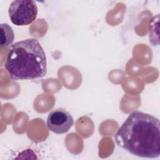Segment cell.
<instances>
[{
  "instance_id": "obj_1",
  "label": "cell",
  "mask_w": 160,
  "mask_h": 160,
  "mask_svg": "<svg viewBox=\"0 0 160 160\" xmlns=\"http://www.w3.org/2000/svg\"><path fill=\"white\" fill-rule=\"evenodd\" d=\"M116 143L141 158L160 155V122L156 117L139 111L131 112L114 136Z\"/></svg>"
},
{
  "instance_id": "obj_2",
  "label": "cell",
  "mask_w": 160,
  "mask_h": 160,
  "mask_svg": "<svg viewBox=\"0 0 160 160\" xmlns=\"http://www.w3.org/2000/svg\"><path fill=\"white\" fill-rule=\"evenodd\" d=\"M4 68L13 80L44 77L47 73L46 57L38 40L31 38L13 44L8 51Z\"/></svg>"
},
{
  "instance_id": "obj_3",
  "label": "cell",
  "mask_w": 160,
  "mask_h": 160,
  "mask_svg": "<svg viewBox=\"0 0 160 160\" xmlns=\"http://www.w3.org/2000/svg\"><path fill=\"white\" fill-rule=\"evenodd\" d=\"M11 21L16 26H26L32 23L37 17L38 7L31 0L12 1L8 9Z\"/></svg>"
},
{
  "instance_id": "obj_4",
  "label": "cell",
  "mask_w": 160,
  "mask_h": 160,
  "mask_svg": "<svg viewBox=\"0 0 160 160\" xmlns=\"http://www.w3.org/2000/svg\"><path fill=\"white\" fill-rule=\"evenodd\" d=\"M74 123L71 114L62 108L52 110L48 114L47 126L49 131L56 134H64L68 132Z\"/></svg>"
},
{
  "instance_id": "obj_5",
  "label": "cell",
  "mask_w": 160,
  "mask_h": 160,
  "mask_svg": "<svg viewBox=\"0 0 160 160\" xmlns=\"http://www.w3.org/2000/svg\"><path fill=\"white\" fill-rule=\"evenodd\" d=\"M1 28V48L10 45L14 41V34L12 28L6 23L0 24Z\"/></svg>"
}]
</instances>
